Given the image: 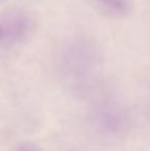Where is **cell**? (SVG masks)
Segmentation results:
<instances>
[{"instance_id": "1", "label": "cell", "mask_w": 150, "mask_h": 151, "mask_svg": "<svg viewBox=\"0 0 150 151\" xmlns=\"http://www.w3.org/2000/svg\"><path fill=\"white\" fill-rule=\"evenodd\" d=\"M97 6L110 16L124 17L132 10L131 0H93Z\"/></svg>"}, {"instance_id": "4", "label": "cell", "mask_w": 150, "mask_h": 151, "mask_svg": "<svg viewBox=\"0 0 150 151\" xmlns=\"http://www.w3.org/2000/svg\"><path fill=\"white\" fill-rule=\"evenodd\" d=\"M7 0H0V3H4V2H6Z\"/></svg>"}, {"instance_id": "3", "label": "cell", "mask_w": 150, "mask_h": 151, "mask_svg": "<svg viewBox=\"0 0 150 151\" xmlns=\"http://www.w3.org/2000/svg\"><path fill=\"white\" fill-rule=\"evenodd\" d=\"M19 151H36L35 149H33V148H29V147H25V148H21Z\"/></svg>"}, {"instance_id": "2", "label": "cell", "mask_w": 150, "mask_h": 151, "mask_svg": "<svg viewBox=\"0 0 150 151\" xmlns=\"http://www.w3.org/2000/svg\"><path fill=\"white\" fill-rule=\"evenodd\" d=\"M0 46H4V32L1 19H0Z\"/></svg>"}]
</instances>
